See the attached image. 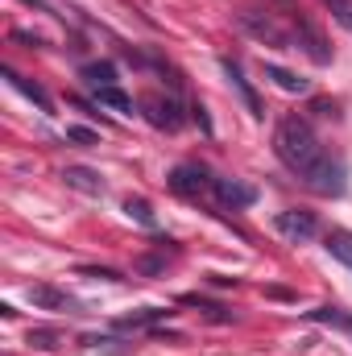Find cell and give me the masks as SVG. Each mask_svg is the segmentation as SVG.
<instances>
[{
  "mask_svg": "<svg viewBox=\"0 0 352 356\" xmlns=\"http://www.w3.org/2000/svg\"><path fill=\"white\" fill-rule=\"evenodd\" d=\"M273 154H278V162L290 175H298L315 195H344V186H349L344 162L323 149V141L315 137V129L303 116L278 120V129H273Z\"/></svg>",
  "mask_w": 352,
  "mask_h": 356,
  "instance_id": "obj_1",
  "label": "cell"
},
{
  "mask_svg": "<svg viewBox=\"0 0 352 356\" xmlns=\"http://www.w3.org/2000/svg\"><path fill=\"white\" fill-rule=\"evenodd\" d=\"M211 170L207 166H199V162H182V166H175L170 170V191L175 195H182V199H211Z\"/></svg>",
  "mask_w": 352,
  "mask_h": 356,
  "instance_id": "obj_2",
  "label": "cell"
},
{
  "mask_svg": "<svg viewBox=\"0 0 352 356\" xmlns=\"http://www.w3.org/2000/svg\"><path fill=\"white\" fill-rule=\"evenodd\" d=\"M241 29L249 33V38H257L265 46H273V50H294V38L273 21V17H265V13H253V8H245L241 13Z\"/></svg>",
  "mask_w": 352,
  "mask_h": 356,
  "instance_id": "obj_3",
  "label": "cell"
},
{
  "mask_svg": "<svg viewBox=\"0 0 352 356\" xmlns=\"http://www.w3.org/2000/svg\"><path fill=\"white\" fill-rule=\"evenodd\" d=\"M273 228H278L286 241H294V245H307V241L319 236V220H315V211H298V207L278 211V216H273Z\"/></svg>",
  "mask_w": 352,
  "mask_h": 356,
  "instance_id": "obj_4",
  "label": "cell"
},
{
  "mask_svg": "<svg viewBox=\"0 0 352 356\" xmlns=\"http://www.w3.org/2000/svg\"><path fill=\"white\" fill-rule=\"evenodd\" d=\"M294 50H303L315 67H328V63H332V46H328L323 33H319L307 17H298V13H294Z\"/></svg>",
  "mask_w": 352,
  "mask_h": 356,
  "instance_id": "obj_5",
  "label": "cell"
},
{
  "mask_svg": "<svg viewBox=\"0 0 352 356\" xmlns=\"http://www.w3.org/2000/svg\"><path fill=\"white\" fill-rule=\"evenodd\" d=\"M141 108H145V120L154 124V129H166V133H178L182 129V104H178L175 95H150V99H141Z\"/></svg>",
  "mask_w": 352,
  "mask_h": 356,
  "instance_id": "obj_6",
  "label": "cell"
},
{
  "mask_svg": "<svg viewBox=\"0 0 352 356\" xmlns=\"http://www.w3.org/2000/svg\"><path fill=\"white\" fill-rule=\"evenodd\" d=\"M211 199L220 203V207H232V211H241V207H253L257 203V191L249 186V182H241V178H211Z\"/></svg>",
  "mask_w": 352,
  "mask_h": 356,
  "instance_id": "obj_7",
  "label": "cell"
},
{
  "mask_svg": "<svg viewBox=\"0 0 352 356\" xmlns=\"http://www.w3.org/2000/svg\"><path fill=\"white\" fill-rule=\"evenodd\" d=\"M220 67H224V75H228V83H232V91H237V95L245 99L249 116H253V120H262V116H265V108H262V99H257V91H253V83L245 79L241 63H237V58H220Z\"/></svg>",
  "mask_w": 352,
  "mask_h": 356,
  "instance_id": "obj_8",
  "label": "cell"
},
{
  "mask_svg": "<svg viewBox=\"0 0 352 356\" xmlns=\"http://www.w3.org/2000/svg\"><path fill=\"white\" fill-rule=\"evenodd\" d=\"M29 302H33V307H42V311H75V307H79L67 290L46 286V282H42V286H29Z\"/></svg>",
  "mask_w": 352,
  "mask_h": 356,
  "instance_id": "obj_9",
  "label": "cell"
},
{
  "mask_svg": "<svg viewBox=\"0 0 352 356\" xmlns=\"http://www.w3.org/2000/svg\"><path fill=\"white\" fill-rule=\"evenodd\" d=\"M175 311L170 307H141V311H133V315H125V319H116V327L120 332H137V327H158L162 319H170Z\"/></svg>",
  "mask_w": 352,
  "mask_h": 356,
  "instance_id": "obj_10",
  "label": "cell"
},
{
  "mask_svg": "<svg viewBox=\"0 0 352 356\" xmlns=\"http://www.w3.org/2000/svg\"><path fill=\"white\" fill-rule=\"evenodd\" d=\"M4 79H8V88H17V91H21V95H25V99H33V104H38L42 112H54V99H50L46 91L38 88V83H29L25 75H17L13 67H4Z\"/></svg>",
  "mask_w": 352,
  "mask_h": 356,
  "instance_id": "obj_11",
  "label": "cell"
},
{
  "mask_svg": "<svg viewBox=\"0 0 352 356\" xmlns=\"http://www.w3.org/2000/svg\"><path fill=\"white\" fill-rule=\"evenodd\" d=\"M265 79L278 83L282 91H290V95H307V91H311V83H307L303 75H294V71H286V67H278V63H265Z\"/></svg>",
  "mask_w": 352,
  "mask_h": 356,
  "instance_id": "obj_12",
  "label": "cell"
},
{
  "mask_svg": "<svg viewBox=\"0 0 352 356\" xmlns=\"http://www.w3.org/2000/svg\"><path fill=\"white\" fill-rule=\"evenodd\" d=\"M63 178H67V186H71V191H83V195H104V178L95 175V170H88V166H67V170H63Z\"/></svg>",
  "mask_w": 352,
  "mask_h": 356,
  "instance_id": "obj_13",
  "label": "cell"
},
{
  "mask_svg": "<svg viewBox=\"0 0 352 356\" xmlns=\"http://www.w3.org/2000/svg\"><path fill=\"white\" fill-rule=\"evenodd\" d=\"M307 319L311 323H323V327H336V332H349L352 336V315L344 311V307H315V311H307Z\"/></svg>",
  "mask_w": 352,
  "mask_h": 356,
  "instance_id": "obj_14",
  "label": "cell"
},
{
  "mask_svg": "<svg viewBox=\"0 0 352 356\" xmlns=\"http://www.w3.org/2000/svg\"><path fill=\"white\" fill-rule=\"evenodd\" d=\"M323 249H328L340 266L352 269V232L349 228H332V232H323Z\"/></svg>",
  "mask_w": 352,
  "mask_h": 356,
  "instance_id": "obj_15",
  "label": "cell"
},
{
  "mask_svg": "<svg viewBox=\"0 0 352 356\" xmlns=\"http://www.w3.org/2000/svg\"><path fill=\"white\" fill-rule=\"evenodd\" d=\"M95 104H99V108H116V112H125V116L137 112L133 95H125L120 88H95Z\"/></svg>",
  "mask_w": 352,
  "mask_h": 356,
  "instance_id": "obj_16",
  "label": "cell"
},
{
  "mask_svg": "<svg viewBox=\"0 0 352 356\" xmlns=\"http://www.w3.org/2000/svg\"><path fill=\"white\" fill-rule=\"evenodd\" d=\"M83 79H88V88L95 91V88H116V63H88L83 67Z\"/></svg>",
  "mask_w": 352,
  "mask_h": 356,
  "instance_id": "obj_17",
  "label": "cell"
},
{
  "mask_svg": "<svg viewBox=\"0 0 352 356\" xmlns=\"http://www.w3.org/2000/svg\"><path fill=\"white\" fill-rule=\"evenodd\" d=\"M182 302L186 307H199L211 323H232V311L228 307H220V302H211V298H199V294H182Z\"/></svg>",
  "mask_w": 352,
  "mask_h": 356,
  "instance_id": "obj_18",
  "label": "cell"
},
{
  "mask_svg": "<svg viewBox=\"0 0 352 356\" xmlns=\"http://www.w3.org/2000/svg\"><path fill=\"white\" fill-rule=\"evenodd\" d=\"M125 216L137 220L141 228H158V216H154V207H150L145 199H125Z\"/></svg>",
  "mask_w": 352,
  "mask_h": 356,
  "instance_id": "obj_19",
  "label": "cell"
},
{
  "mask_svg": "<svg viewBox=\"0 0 352 356\" xmlns=\"http://www.w3.org/2000/svg\"><path fill=\"white\" fill-rule=\"evenodd\" d=\"M63 344V332L58 327H33L29 332V348H38V353H54Z\"/></svg>",
  "mask_w": 352,
  "mask_h": 356,
  "instance_id": "obj_20",
  "label": "cell"
},
{
  "mask_svg": "<svg viewBox=\"0 0 352 356\" xmlns=\"http://www.w3.org/2000/svg\"><path fill=\"white\" fill-rule=\"evenodd\" d=\"M323 4H328L332 21H340V25L352 33V0H323Z\"/></svg>",
  "mask_w": 352,
  "mask_h": 356,
  "instance_id": "obj_21",
  "label": "cell"
},
{
  "mask_svg": "<svg viewBox=\"0 0 352 356\" xmlns=\"http://www.w3.org/2000/svg\"><path fill=\"white\" fill-rule=\"evenodd\" d=\"M88 344L99 348V353H129V348H133L129 340H99V336H88Z\"/></svg>",
  "mask_w": 352,
  "mask_h": 356,
  "instance_id": "obj_22",
  "label": "cell"
},
{
  "mask_svg": "<svg viewBox=\"0 0 352 356\" xmlns=\"http://www.w3.org/2000/svg\"><path fill=\"white\" fill-rule=\"evenodd\" d=\"M137 273H162L166 269V253H158V257H137Z\"/></svg>",
  "mask_w": 352,
  "mask_h": 356,
  "instance_id": "obj_23",
  "label": "cell"
},
{
  "mask_svg": "<svg viewBox=\"0 0 352 356\" xmlns=\"http://www.w3.org/2000/svg\"><path fill=\"white\" fill-rule=\"evenodd\" d=\"M79 273L83 277H104V282H125L116 269H108V266H79Z\"/></svg>",
  "mask_w": 352,
  "mask_h": 356,
  "instance_id": "obj_24",
  "label": "cell"
},
{
  "mask_svg": "<svg viewBox=\"0 0 352 356\" xmlns=\"http://www.w3.org/2000/svg\"><path fill=\"white\" fill-rule=\"evenodd\" d=\"M67 141H75V145H95L99 137H95L91 129H79V124H71V129H67Z\"/></svg>",
  "mask_w": 352,
  "mask_h": 356,
  "instance_id": "obj_25",
  "label": "cell"
},
{
  "mask_svg": "<svg viewBox=\"0 0 352 356\" xmlns=\"http://www.w3.org/2000/svg\"><path fill=\"white\" fill-rule=\"evenodd\" d=\"M311 112H315V116H336V104H328V99H315V104H311Z\"/></svg>",
  "mask_w": 352,
  "mask_h": 356,
  "instance_id": "obj_26",
  "label": "cell"
},
{
  "mask_svg": "<svg viewBox=\"0 0 352 356\" xmlns=\"http://www.w3.org/2000/svg\"><path fill=\"white\" fill-rule=\"evenodd\" d=\"M191 116H195V124H199V129H203V133H211V120H207V112H203V108H199V104H195V108H191Z\"/></svg>",
  "mask_w": 352,
  "mask_h": 356,
  "instance_id": "obj_27",
  "label": "cell"
},
{
  "mask_svg": "<svg viewBox=\"0 0 352 356\" xmlns=\"http://www.w3.org/2000/svg\"><path fill=\"white\" fill-rule=\"evenodd\" d=\"M282 4H286V0H282Z\"/></svg>",
  "mask_w": 352,
  "mask_h": 356,
  "instance_id": "obj_28",
  "label": "cell"
}]
</instances>
